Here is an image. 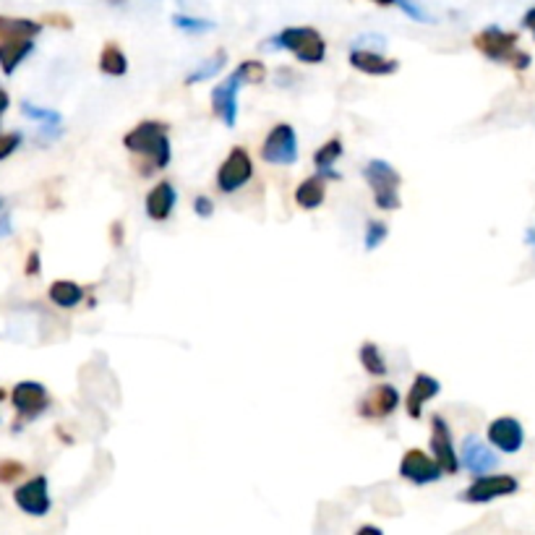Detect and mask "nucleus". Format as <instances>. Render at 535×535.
<instances>
[{
    "mask_svg": "<svg viewBox=\"0 0 535 535\" xmlns=\"http://www.w3.org/2000/svg\"><path fill=\"white\" fill-rule=\"evenodd\" d=\"M176 24L183 27V30H204V27H209L207 22H194V19H183V16H176Z\"/></svg>",
    "mask_w": 535,
    "mask_h": 535,
    "instance_id": "nucleus-32",
    "label": "nucleus"
},
{
    "mask_svg": "<svg viewBox=\"0 0 535 535\" xmlns=\"http://www.w3.org/2000/svg\"><path fill=\"white\" fill-rule=\"evenodd\" d=\"M178 196L170 183H157L147 196V214L151 220H168Z\"/></svg>",
    "mask_w": 535,
    "mask_h": 535,
    "instance_id": "nucleus-15",
    "label": "nucleus"
},
{
    "mask_svg": "<svg viewBox=\"0 0 535 535\" xmlns=\"http://www.w3.org/2000/svg\"><path fill=\"white\" fill-rule=\"evenodd\" d=\"M5 108H8V94H5V91L0 90V113H3V110H5Z\"/></svg>",
    "mask_w": 535,
    "mask_h": 535,
    "instance_id": "nucleus-35",
    "label": "nucleus"
},
{
    "mask_svg": "<svg viewBox=\"0 0 535 535\" xmlns=\"http://www.w3.org/2000/svg\"><path fill=\"white\" fill-rule=\"evenodd\" d=\"M363 176L368 180L374 196H376V204L382 209H397L400 207V173L382 162V160H371L363 170Z\"/></svg>",
    "mask_w": 535,
    "mask_h": 535,
    "instance_id": "nucleus-2",
    "label": "nucleus"
},
{
    "mask_svg": "<svg viewBox=\"0 0 535 535\" xmlns=\"http://www.w3.org/2000/svg\"><path fill=\"white\" fill-rule=\"evenodd\" d=\"M431 449H434V457H436V462L442 465L444 473H457V454H454V446H452V436H449L444 418H434Z\"/></svg>",
    "mask_w": 535,
    "mask_h": 535,
    "instance_id": "nucleus-12",
    "label": "nucleus"
},
{
    "mask_svg": "<svg viewBox=\"0 0 535 535\" xmlns=\"http://www.w3.org/2000/svg\"><path fill=\"white\" fill-rule=\"evenodd\" d=\"M360 360H363V366L371 371V374H387V363H384V358L379 356V348L376 345H371V342H366L363 345V350H360Z\"/></svg>",
    "mask_w": 535,
    "mask_h": 535,
    "instance_id": "nucleus-25",
    "label": "nucleus"
},
{
    "mask_svg": "<svg viewBox=\"0 0 535 535\" xmlns=\"http://www.w3.org/2000/svg\"><path fill=\"white\" fill-rule=\"evenodd\" d=\"M462 462H465V468L470 470V473H486V470H491V468H496V454L488 449V446L483 444L478 436H468L465 439V444H462Z\"/></svg>",
    "mask_w": 535,
    "mask_h": 535,
    "instance_id": "nucleus-13",
    "label": "nucleus"
},
{
    "mask_svg": "<svg viewBox=\"0 0 535 535\" xmlns=\"http://www.w3.org/2000/svg\"><path fill=\"white\" fill-rule=\"evenodd\" d=\"M397 402H400L397 389L384 384V387L374 389V392L360 402V413L366 418H384L397 408Z\"/></svg>",
    "mask_w": 535,
    "mask_h": 535,
    "instance_id": "nucleus-14",
    "label": "nucleus"
},
{
    "mask_svg": "<svg viewBox=\"0 0 535 535\" xmlns=\"http://www.w3.org/2000/svg\"><path fill=\"white\" fill-rule=\"evenodd\" d=\"M196 211H199L202 217H209V214H211V202L204 199V196H199V199H196Z\"/></svg>",
    "mask_w": 535,
    "mask_h": 535,
    "instance_id": "nucleus-33",
    "label": "nucleus"
},
{
    "mask_svg": "<svg viewBox=\"0 0 535 535\" xmlns=\"http://www.w3.org/2000/svg\"><path fill=\"white\" fill-rule=\"evenodd\" d=\"M24 113L31 116L34 120H45V123H58L60 116L58 113H50V110H39V108H34L30 102H24Z\"/></svg>",
    "mask_w": 535,
    "mask_h": 535,
    "instance_id": "nucleus-29",
    "label": "nucleus"
},
{
    "mask_svg": "<svg viewBox=\"0 0 535 535\" xmlns=\"http://www.w3.org/2000/svg\"><path fill=\"white\" fill-rule=\"evenodd\" d=\"M50 298H53L58 306H63V308H73V306L84 298V290H82L76 282L60 280V282H56V285L50 288Z\"/></svg>",
    "mask_w": 535,
    "mask_h": 535,
    "instance_id": "nucleus-22",
    "label": "nucleus"
},
{
    "mask_svg": "<svg viewBox=\"0 0 535 535\" xmlns=\"http://www.w3.org/2000/svg\"><path fill=\"white\" fill-rule=\"evenodd\" d=\"M517 491V480L512 476H483L465 491L468 502H491L496 496H509Z\"/></svg>",
    "mask_w": 535,
    "mask_h": 535,
    "instance_id": "nucleus-8",
    "label": "nucleus"
},
{
    "mask_svg": "<svg viewBox=\"0 0 535 535\" xmlns=\"http://www.w3.org/2000/svg\"><path fill=\"white\" fill-rule=\"evenodd\" d=\"M13 405L27 413V416H34L39 413L45 405H47V392L42 384H34V382H24L19 387L13 389Z\"/></svg>",
    "mask_w": 535,
    "mask_h": 535,
    "instance_id": "nucleus-16",
    "label": "nucleus"
},
{
    "mask_svg": "<svg viewBox=\"0 0 535 535\" xmlns=\"http://www.w3.org/2000/svg\"><path fill=\"white\" fill-rule=\"evenodd\" d=\"M350 63L363 73H374V76H384L397 71V60H387L379 53H368V50H353L350 53Z\"/></svg>",
    "mask_w": 535,
    "mask_h": 535,
    "instance_id": "nucleus-17",
    "label": "nucleus"
},
{
    "mask_svg": "<svg viewBox=\"0 0 535 535\" xmlns=\"http://www.w3.org/2000/svg\"><path fill=\"white\" fill-rule=\"evenodd\" d=\"M99 68H102L108 76H123V73H125L128 63H125V56H123V50H120L118 45H108V47L102 50Z\"/></svg>",
    "mask_w": 535,
    "mask_h": 535,
    "instance_id": "nucleus-23",
    "label": "nucleus"
},
{
    "mask_svg": "<svg viewBox=\"0 0 535 535\" xmlns=\"http://www.w3.org/2000/svg\"><path fill=\"white\" fill-rule=\"evenodd\" d=\"M514 45H517V34L496 30V27H488V30L480 31L476 37V47L483 56L494 60H512L514 68H525L531 63V58L525 53H517Z\"/></svg>",
    "mask_w": 535,
    "mask_h": 535,
    "instance_id": "nucleus-3",
    "label": "nucleus"
},
{
    "mask_svg": "<svg viewBox=\"0 0 535 535\" xmlns=\"http://www.w3.org/2000/svg\"><path fill=\"white\" fill-rule=\"evenodd\" d=\"M24 473V465L22 462H0V480H13L16 476Z\"/></svg>",
    "mask_w": 535,
    "mask_h": 535,
    "instance_id": "nucleus-30",
    "label": "nucleus"
},
{
    "mask_svg": "<svg viewBox=\"0 0 535 535\" xmlns=\"http://www.w3.org/2000/svg\"><path fill=\"white\" fill-rule=\"evenodd\" d=\"M251 173H254V165H251V157H248V151H246V149L236 147L233 151H230V154H228L225 165L220 168L217 186H220V191H225V194H230V191H238L240 186H246V183H248Z\"/></svg>",
    "mask_w": 535,
    "mask_h": 535,
    "instance_id": "nucleus-6",
    "label": "nucleus"
},
{
    "mask_svg": "<svg viewBox=\"0 0 535 535\" xmlns=\"http://www.w3.org/2000/svg\"><path fill=\"white\" fill-rule=\"evenodd\" d=\"M240 73H243V79H246V82L259 84V82H264L267 68H264L262 63H256V60H248V63H243V65H240Z\"/></svg>",
    "mask_w": 535,
    "mask_h": 535,
    "instance_id": "nucleus-27",
    "label": "nucleus"
},
{
    "mask_svg": "<svg viewBox=\"0 0 535 535\" xmlns=\"http://www.w3.org/2000/svg\"><path fill=\"white\" fill-rule=\"evenodd\" d=\"M342 154V144H340V139H332V142H327L324 147L316 151V165H319V170L324 173V176H334L332 173V165L337 162V157Z\"/></svg>",
    "mask_w": 535,
    "mask_h": 535,
    "instance_id": "nucleus-24",
    "label": "nucleus"
},
{
    "mask_svg": "<svg viewBox=\"0 0 535 535\" xmlns=\"http://www.w3.org/2000/svg\"><path fill=\"white\" fill-rule=\"evenodd\" d=\"M30 53L31 39H5V42H0V65H3V71L11 73Z\"/></svg>",
    "mask_w": 535,
    "mask_h": 535,
    "instance_id": "nucleus-19",
    "label": "nucleus"
},
{
    "mask_svg": "<svg viewBox=\"0 0 535 535\" xmlns=\"http://www.w3.org/2000/svg\"><path fill=\"white\" fill-rule=\"evenodd\" d=\"M439 382L436 379H431V376H426V374H420L416 376V382H413V389H410V397H408V413L413 418H420V408H423V402L426 400H431V397H436L439 394Z\"/></svg>",
    "mask_w": 535,
    "mask_h": 535,
    "instance_id": "nucleus-18",
    "label": "nucleus"
},
{
    "mask_svg": "<svg viewBox=\"0 0 535 535\" xmlns=\"http://www.w3.org/2000/svg\"><path fill=\"white\" fill-rule=\"evenodd\" d=\"M19 142H22V139H19L16 134H11V136H0V160H3V157H8L13 149L19 147Z\"/></svg>",
    "mask_w": 535,
    "mask_h": 535,
    "instance_id": "nucleus-31",
    "label": "nucleus"
},
{
    "mask_svg": "<svg viewBox=\"0 0 535 535\" xmlns=\"http://www.w3.org/2000/svg\"><path fill=\"white\" fill-rule=\"evenodd\" d=\"M264 160L272 165H293L298 160V142L293 125L280 123L269 131L264 149H262Z\"/></svg>",
    "mask_w": 535,
    "mask_h": 535,
    "instance_id": "nucleus-5",
    "label": "nucleus"
},
{
    "mask_svg": "<svg viewBox=\"0 0 535 535\" xmlns=\"http://www.w3.org/2000/svg\"><path fill=\"white\" fill-rule=\"evenodd\" d=\"M324 194H327V186L324 178H308L300 183V188L296 191L298 207L303 209H316L324 202Z\"/></svg>",
    "mask_w": 535,
    "mask_h": 535,
    "instance_id": "nucleus-20",
    "label": "nucleus"
},
{
    "mask_svg": "<svg viewBox=\"0 0 535 535\" xmlns=\"http://www.w3.org/2000/svg\"><path fill=\"white\" fill-rule=\"evenodd\" d=\"M39 31V24L24 19H0V39H31Z\"/></svg>",
    "mask_w": 535,
    "mask_h": 535,
    "instance_id": "nucleus-21",
    "label": "nucleus"
},
{
    "mask_svg": "<svg viewBox=\"0 0 535 535\" xmlns=\"http://www.w3.org/2000/svg\"><path fill=\"white\" fill-rule=\"evenodd\" d=\"M400 473L408 478V480H413V483H431V480H436V478L442 476V465L434 462L431 457H426L423 452L410 449V452L402 457Z\"/></svg>",
    "mask_w": 535,
    "mask_h": 535,
    "instance_id": "nucleus-9",
    "label": "nucleus"
},
{
    "mask_svg": "<svg viewBox=\"0 0 535 535\" xmlns=\"http://www.w3.org/2000/svg\"><path fill=\"white\" fill-rule=\"evenodd\" d=\"M246 79H243V73H240L238 68L233 76H228V82H222L217 90L211 91V108H214V113L225 120L228 125H236V116H238V99H236V94H238V87Z\"/></svg>",
    "mask_w": 535,
    "mask_h": 535,
    "instance_id": "nucleus-7",
    "label": "nucleus"
},
{
    "mask_svg": "<svg viewBox=\"0 0 535 535\" xmlns=\"http://www.w3.org/2000/svg\"><path fill=\"white\" fill-rule=\"evenodd\" d=\"M16 505L22 506L30 514H45L50 509V494H47V480L45 478H34L30 483H24L16 491Z\"/></svg>",
    "mask_w": 535,
    "mask_h": 535,
    "instance_id": "nucleus-11",
    "label": "nucleus"
},
{
    "mask_svg": "<svg viewBox=\"0 0 535 535\" xmlns=\"http://www.w3.org/2000/svg\"><path fill=\"white\" fill-rule=\"evenodd\" d=\"M3 397H5V394H3V392H0V400H3Z\"/></svg>",
    "mask_w": 535,
    "mask_h": 535,
    "instance_id": "nucleus-38",
    "label": "nucleus"
},
{
    "mask_svg": "<svg viewBox=\"0 0 535 535\" xmlns=\"http://www.w3.org/2000/svg\"><path fill=\"white\" fill-rule=\"evenodd\" d=\"M125 147L136 154L149 157L157 168H165L170 162V142H168V125L162 123H139L128 136H125Z\"/></svg>",
    "mask_w": 535,
    "mask_h": 535,
    "instance_id": "nucleus-1",
    "label": "nucleus"
},
{
    "mask_svg": "<svg viewBox=\"0 0 535 535\" xmlns=\"http://www.w3.org/2000/svg\"><path fill=\"white\" fill-rule=\"evenodd\" d=\"M525 27H528V30H533L535 34V8H531V11L525 13Z\"/></svg>",
    "mask_w": 535,
    "mask_h": 535,
    "instance_id": "nucleus-34",
    "label": "nucleus"
},
{
    "mask_svg": "<svg viewBox=\"0 0 535 535\" xmlns=\"http://www.w3.org/2000/svg\"><path fill=\"white\" fill-rule=\"evenodd\" d=\"M384 238H387V225L384 222H371L368 230H366V248L371 251V248L382 246Z\"/></svg>",
    "mask_w": 535,
    "mask_h": 535,
    "instance_id": "nucleus-28",
    "label": "nucleus"
},
{
    "mask_svg": "<svg viewBox=\"0 0 535 535\" xmlns=\"http://www.w3.org/2000/svg\"><path fill=\"white\" fill-rule=\"evenodd\" d=\"M488 439L491 444L502 452H517L522 442H525V434H522V426L514 420V418H499L488 426Z\"/></svg>",
    "mask_w": 535,
    "mask_h": 535,
    "instance_id": "nucleus-10",
    "label": "nucleus"
},
{
    "mask_svg": "<svg viewBox=\"0 0 535 535\" xmlns=\"http://www.w3.org/2000/svg\"><path fill=\"white\" fill-rule=\"evenodd\" d=\"M222 65H225V53H217L214 58L204 63L199 71H194L191 76H188V84H196V82H204L209 76H214V73H220L222 71Z\"/></svg>",
    "mask_w": 535,
    "mask_h": 535,
    "instance_id": "nucleus-26",
    "label": "nucleus"
},
{
    "mask_svg": "<svg viewBox=\"0 0 535 535\" xmlns=\"http://www.w3.org/2000/svg\"><path fill=\"white\" fill-rule=\"evenodd\" d=\"M528 240H531V246L535 248V230H531V233H528Z\"/></svg>",
    "mask_w": 535,
    "mask_h": 535,
    "instance_id": "nucleus-37",
    "label": "nucleus"
},
{
    "mask_svg": "<svg viewBox=\"0 0 535 535\" xmlns=\"http://www.w3.org/2000/svg\"><path fill=\"white\" fill-rule=\"evenodd\" d=\"M374 3H379V5H394L397 0H374Z\"/></svg>",
    "mask_w": 535,
    "mask_h": 535,
    "instance_id": "nucleus-36",
    "label": "nucleus"
},
{
    "mask_svg": "<svg viewBox=\"0 0 535 535\" xmlns=\"http://www.w3.org/2000/svg\"><path fill=\"white\" fill-rule=\"evenodd\" d=\"M277 45L288 47L298 60L303 63H319L324 60V39L316 30H308V27H293V30H285L277 37Z\"/></svg>",
    "mask_w": 535,
    "mask_h": 535,
    "instance_id": "nucleus-4",
    "label": "nucleus"
}]
</instances>
